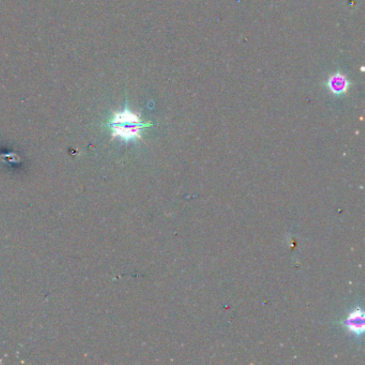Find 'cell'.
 Segmentation results:
<instances>
[{
  "mask_svg": "<svg viewBox=\"0 0 365 365\" xmlns=\"http://www.w3.org/2000/svg\"><path fill=\"white\" fill-rule=\"evenodd\" d=\"M108 126L112 138L128 142L140 140L142 138V132L145 128L152 126V124L144 122L136 114L126 108L122 112L114 114L108 122Z\"/></svg>",
  "mask_w": 365,
  "mask_h": 365,
  "instance_id": "1",
  "label": "cell"
},
{
  "mask_svg": "<svg viewBox=\"0 0 365 365\" xmlns=\"http://www.w3.org/2000/svg\"><path fill=\"white\" fill-rule=\"evenodd\" d=\"M350 80L340 72L333 74L328 80V82H326V87L330 90V92L338 96L347 94L349 88H350Z\"/></svg>",
  "mask_w": 365,
  "mask_h": 365,
  "instance_id": "2",
  "label": "cell"
},
{
  "mask_svg": "<svg viewBox=\"0 0 365 365\" xmlns=\"http://www.w3.org/2000/svg\"><path fill=\"white\" fill-rule=\"evenodd\" d=\"M345 328L356 336H361L364 332V313L361 308H356L343 322Z\"/></svg>",
  "mask_w": 365,
  "mask_h": 365,
  "instance_id": "3",
  "label": "cell"
}]
</instances>
